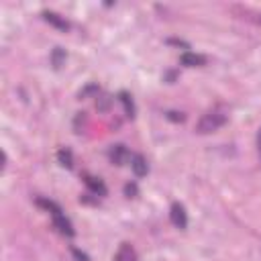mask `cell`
<instances>
[{
	"label": "cell",
	"instance_id": "5bb4252c",
	"mask_svg": "<svg viewBox=\"0 0 261 261\" xmlns=\"http://www.w3.org/2000/svg\"><path fill=\"white\" fill-rule=\"evenodd\" d=\"M124 194L128 196V198H133V196L137 194V186H135V184H126V186H124Z\"/></svg>",
	"mask_w": 261,
	"mask_h": 261
},
{
	"label": "cell",
	"instance_id": "5b68a950",
	"mask_svg": "<svg viewBox=\"0 0 261 261\" xmlns=\"http://www.w3.org/2000/svg\"><path fill=\"white\" fill-rule=\"evenodd\" d=\"M108 155H110V161L114 163V166H124L126 159L130 157V155H128V149H126L124 145H114Z\"/></svg>",
	"mask_w": 261,
	"mask_h": 261
},
{
	"label": "cell",
	"instance_id": "4fadbf2b",
	"mask_svg": "<svg viewBox=\"0 0 261 261\" xmlns=\"http://www.w3.org/2000/svg\"><path fill=\"white\" fill-rule=\"evenodd\" d=\"M37 206H43L45 210H49V212H51V216H53V214H57V212H61V208H59L55 202H51V200H43V198H39V200H37Z\"/></svg>",
	"mask_w": 261,
	"mask_h": 261
},
{
	"label": "cell",
	"instance_id": "9c48e42d",
	"mask_svg": "<svg viewBox=\"0 0 261 261\" xmlns=\"http://www.w3.org/2000/svg\"><path fill=\"white\" fill-rule=\"evenodd\" d=\"M84 182H86V186H88L96 196H104V194H106V186L102 184V180L92 178V176H84Z\"/></svg>",
	"mask_w": 261,
	"mask_h": 261
},
{
	"label": "cell",
	"instance_id": "7c38bea8",
	"mask_svg": "<svg viewBox=\"0 0 261 261\" xmlns=\"http://www.w3.org/2000/svg\"><path fill=\"white\" fill-rule=\"evenodd\" d=\"M63 61H65V51L61 47H55L53 53H51V63L55 65V68H61Z\"/></svg>",
	"mask_w": 261,
	"mask_h": 261
},
{
	"label": "cell",
	"instance_id": "2e32d148",
	"mask_svg": "<svg viewBox=\"0 0 261 261\" xmlns=\"http://www.w3.org/2000/svg\"><path fill=\"white\" fill-rule=\"evenodd\" d=\"M72 255H74L78 261H90V259H88V255H86V253H82V251H80V249H76V247L72 249Z\"/></svg>",
	"mask_w": 261,
	"mask_h": 261
},
{
	"label": "cell",
	"instance_id": "7a4b0ae2",
	"mask_svg": "<svg viewBox=\"0 0 261 261\" xmlns=\"http://www.w3.org/2000/svg\"><path fill=\"white\" fill-rule=\"evenodd\" d=\"M170 218H172V222H174L176 228H186V226H188V214H186V208H184L180 202L172 204Z\"/></svg>",
	"mask_w": 261,
	"mask_h": 261
},
{
	"label": "cell",
	"instance_id": "e0dca14e",
	"mask_svg": "<svg viewBox=\"0 0 261 261\" xmlns=\"http://www.w3.org/2000/svg\"><path fill=\"white\" fill-rule=\"evenodd\" d=\"M257 147H259V155H261V128H259V133H257Z\"/></svg>",
	"mask_w": 261,
	"mask_h": 261
},
{
	"label": "cell",
	"instance_id": "9a60e30c",
	"mask_svg": "<svg viewBox=\"0 0 261 261\" xmlns=\"http://www.w3.org/2000/svg\"><path fill=\"white\" fill-rule=\"evenodd\" d=\"M94 92H98V86H96V84H90L86 90H82V92H80V98H86L88 94H94Z\"/></svg>",
	"mask_w": 261,
	"mask_h": 261
},
{
	"label": "cell",
	"instance_id": "30bf717a",
	"mask_svg": "<svg viewBox=\"0 0 261 261\" xmlns=\"http://www.w3.org/2000/svg\"><path fill=\"white\" fill-rule=\"evenodd\" d=\"M118 100L122 102L126 116H135V102H133V98H130L128 92H120V94H118Z\"/></svg>",
	"mask_w": 261,
	"mask_h": 261
},
{
	"label": "cell",
	"instance_id": "ba28073f",
	"mask_svg": "<svg viewBox=\"0 0 261 261\" xmlns=\"http://www.w3.org/2000/svg\"><path fill=\"white\" fill-rule=\"evenodd\" d=\"M182 63L188 65V68H198V65H204V63H206V57H204V55H198V53L186 51V53L182 55Z\"/></svg>",
	"mask_w": 261,
	"mask_h": 261
},
{
	"label": "cell",
	"instance_id": "8fae6325",
	"mask_svg": "<svg viewBox=\"0 0 261 261\" xmlns=\"http://www.w3.org/2000/svg\"><path fill=\"white\" fill-rule=\"evenodd\" d=\"M57 161L61 163L63 168H68V170L74 168V155H72L70 149H59V151H57Z\"/></svg>",
	"mask_w": 261,
	"mask_h": 261
},
{
	"label": "cell",
	"instance_id": "6da1fadb",
	"mask_svg": "<svg viewBox=\"0 0 261 261\" xmlns=\"http://www.w3.org/2000/svg\"><path fill=\"white\" fill-rule=\"evenodd\" d=\"M228 120V114L222 110V108H214V110H208L206 114H202V118L196 124V130L200 135H206V133H214L220 126H224V122Z\"/></svg>",
	"mask_w": 261,
	"mask_h": 261
},
{
	"label": "cell",
	"instance_id": "3957f363",
	"mask_svg": "<svg viewBox=\"0 0 261 261\" xmlns=\"http://www.w3.org/2000/svg\"><path fill=\"white\" fill-rule=\"evenodd\" d=\"M53 224H55V228L61 233V235H65V237H74V226H72V222L63 216V212H57V214H53Z\"/></svg>",
	"mask_w": 261,
	"mask_h": 261
},
{
	"label": "cell",
	"instance_id": "8992f818",
	"mask_svg": "<svg viewBox=\"0 0 261 261\" xmlns=\"http://www.w3.org/2000/svg\"><path fill=\"white\" fill-rule=\"evenodd\" d=\"M43 19L49 23V25H53L55 29H59V31H68L70 29V23L65 21V19H61L57 13H51V11H45L43 13Z\"/></svg>",
	"mask_w": 261,
	"mask_h": 261
},
{
	"label": "cell",
	"instance_id": "277c9868",
	"mask_svg": "<svg viewBox=\"0 0 261 261\" xmlns=\"http://www.w3.org/2000/svg\"><path fill=\"white\" fill-rule=\"evenodd\" d=\"M130 170L135 172V176L137 178H143V176H147V172H149V166H147V159L143 157V155H130Z\"/></svg>",
	"mask_w": 261,
	"mask_h": 261
},
{
	"label": "cell",
	"instance_id": "52a82bcc",
	"mask_svg": "<svg viewBox=\"0 0 261 261\" xmlns=\"http://www.w3.org/2000/svg\"><path fill=\"white\" fill-rule=\"evenodd\" d=\"M114 261H137V253L128 243H122L114 255Z\"/></svg>",
	"mask_w": 261,
	"mask_h": 261
}]
</instances>
